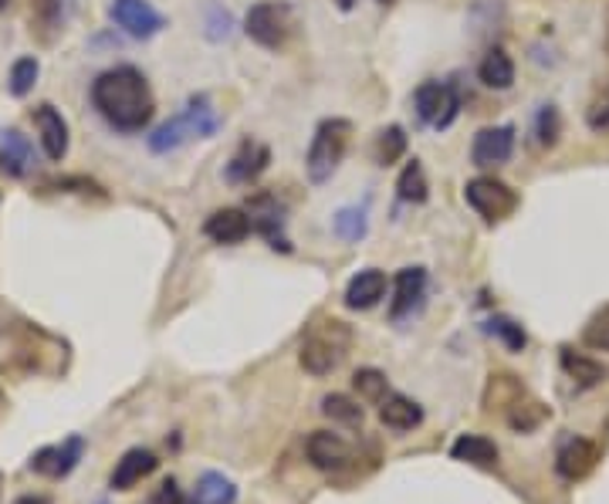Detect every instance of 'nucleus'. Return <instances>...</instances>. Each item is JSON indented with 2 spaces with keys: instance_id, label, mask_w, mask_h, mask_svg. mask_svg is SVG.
Masks as SVG:
<instances>
[{
  "instance_id": "bb28decb",
  "label": "nucleus",
  "mask_w": 609,
  "mask_h": 504,
  "mask_svg": "<svg viewBox=\"0 0 609 504\" xmlns=\"http://www.w3.org/2000/svg\"><path fill=\"white\" fill-rule=\"evenodd\" d=\"M396 197L403 204H427L430 197V183H427V169L420 160H410L403 166L399 179H396Z\"/></svg>"
},
{
  "instance_id": "f03ea898",
  "label": "nucleus",
  "mask_w": 609,
  "mask_h": 504,
  "mask_svg": "<svg viewBox=\"0 0 609 504\" xmlns=\"http://www.w3.org/2000/svg\"><path fill=\"white\" fill-rule=\"evenodd\" d=\"M48 356L64 359V342H58L34 322H18L0 315V366L28 372H58V366L48 362Z\"/></svg>"
},
{
  "instance_id": "f8f14e48",
  "label": "nucleus",
  "mask_w": 609,
  "mask_h": 504,
  "mask_svg": "<svg viewBox=\"0 0 609 504\" xmlns=\"http://www.w3.org/2000/svg\"><path fill=\"white\" fill-rule=\"evenodd\" d=\"M82 454H85V440L75 433V436H68L64 444H54V448H41L34 457H31V471L34 474H41V477H51V481H61V477H68L75 467H79V461H82Z\"/></svg>"
},
{
  "instance_id": "c85d7f7f",
  "label": "nucleus",
  "mask_w": 609,
  "mask_h": 504,
  "mask_svg": "<svg viewBox=\"0 0 609 504\" xmlns=\"http://www.w3.org/2000/svg\"><path fill=\"white\" fill-rule=\"evenodd\" d=\"M28 8H31V31L51 44L54 34L61 31V0H28Z\"/></svg>"
},
{
  "instance_id": "aec40b11",
  "label": "nucleus",
  "mask_w": 609,
  "mask_h": 504,
  "mask_svg": "<svg viewBox=\"0 0 609 504\" xmlns=\"http://www.w3.org/2000/svg\"><path fill=\"white\" fill-rule=\"evenodd\" d=\"M251 217L247 210L241 207H224V210H214L207 217V224H203V234H207L214 244H241L251 237Z\"/></svg>"
},
{
  "instance_id": "423d86ee",
  "label": "nucleus",
  "mask_w": 609,
  "mask_h": 504,
  "mask_svg": "<svg viewBox=\"0 0 609 504\" xmlns=\"http://www.w3.org/2000/svg\"><path fill=\"white\" fill-rule=\"evenodd\" d=\"M244 34L267 51H282L295 34V11L285 0H261L244 14Z\"/></svg>"
},
{
  "instance_id": "b1692460",
  "label": "nucleus",
  "mask_w": 609,
  "mask_h": 504,
  "mask_svg": "<svg viewBox=\"0 0 609 504\" xmlns=\"http://www.w3.org/2000/svg\"><path fill=\"white\" fill-rule=\"evenodd\" d=\"M190 504H237V484L221 471H203L193 484Z\"/></svg>"
},
{
  "instance_id": "79ce46f5",
  "label": "nucleus",
  "mask_w": 609,
  "mask_h": 504,
  "mask_svg": "<svg viewBox=\"0 0 609 504\" xmlns=\"http://www.w3.org/2000/svg\"><path fill=\"white\" fill-rule=\"evenodd\" d=\"M356 4H359V0H335V8H338V11H346V14H349Z\"/></svg>"
},
{
  "instance_id": "e433bc0d",
  "label": "nucleus",
  "mask_w": 609,
  "mask_h": 504,
  "mask_svg": "<svg viewBox=\"0 0 609 504\" xmlns=\"http://www.w3.org/2000/svg\"><path fill=\"white\" fill-rule=\"evenodd\" d=\"M546 416H549V410L541 407V403H521V400H518V403L511 407V413H508V423H511V430H521V433H525V430H535Z\"/></svg>"
},
{
  "instance_id": "0eeeda50",
  "label": "nucleus",
  "mask_w": 609,
  "mask_h": 504,
  "mask_svg": "<svg viewBox=\"0 0 609 504\" xmlns=\"http://www.w3.org/2000/svg\"><path fill=\"white\" fill-rule=\"evenodd\" d=\"M464 200H467V207L474 214L485 217L488 224L508 220L518 210V204H521V197L498 176H474V179H467L464 183Z\"/></svg>"
},
{
  "instance_id": "f257e3e1",
  "label": "nucleus",
  "mask_w": 609,
  "mask_h": 504,
  "mask_svg": "<svg viewBox=\"0 0 609 504\" xmlns=\"http://www.w3.org/2000/svg\"><path fill=\"white\" fill-rule=\"evenodd\" d=\"M92 105L109 122V130L125 133V136L143 133L146 125L153 122V112H156L153 89H150L146 75L135 65L105 69L92 82Z\"/></svg>"
},
{
  "instance_id": "9b49d317",
  "label": "nucleus",
  "mask_w": 609,
  "mask_h": 504,
  "mask_svg": "<svg viewBox=\"0 0 609 504\" xmlns=\"http://www.w3.org/2000/svg\"><path fill=\"white\" fill-rule=\"evenodd\" d=\"M515 125L505 122V125H488V130H481L478 136H474L470 143V163L481 166V169H491V166H501L511 160L515 153Z\"/></svg>"
},
{
  "instance_id": "4c0bfd02",
  "label": "nucleus",
  "mask_w": 609,
  "mask_h": 504,
  "mask_svg": "<svg viewBox=\"0 0 609 504\" xmlns=\"http://www.w3.org/2000/svg\"><path fill=\"white\" fill-rule=\"evenodd\" d=\"M586 125L592 133H606L609 130V82L599 89V95L589 102V109H586Z\"/></svg>"
},
{
  "instance_id": "7c9ffc66",
  "label": "nucleus",
  "mask_w": 609,
  "mask_h": 504,
  "mask_svg": "<svg viewBox=\"0 0 609 504\" xmlns=\"http://www.w3.org/2000/svg\"><path fill=\"white\" fill-rule=\"evenodd\" d=\"M38 75H41V61H38L34 54L18 58L14 65H11V75H8V92H11L14 99L31 95L34 85H38Z\"/></svg>"
},
{
  "instance_id": "2f4dec72",
  "label": "nucleus",
  "mask_w": 609,
  "mask_h": 504,
  "mask_svg": "<svg viewBox=\"0 0 609 504\" xmlns=\"http://www.w3.org/2000/svg\"><path fill=\"white\" fill-rule=\"evenodd\" d=\"M322 413L332 423H343V426H363V416H366L363 407L353 397H346V393H328L322 400Z\"/></svg>"
},
{
  "instance_id": "ddd939ff",
  "label": "nucleus",
  "mask_w": 609,
  "mask_h": 504,
  "mask_svg": "<svg viewBox=\"0 0 609 504\" xmlns=\"http://www.w3.org/2000/svg\"><path fill=\"white\" fill-rule=\"evenodd\" d=\"M34 130H38V140H41V150L51 163H61L68 156V146H72V136H68V119L51 105V102H41L34 112Z\"/></svg>"
},
{
  "instance_id": "412c9836",
  "label": "nucleus",
  "mask_w": 609,
  "mask_h": 504,
  "mask_svg": "<svg viewBox=\"0 0 609 504\" xmlns=\"http://www.w3.org/2000/svg\"><path fill=\"white\" fill-rule=\"evenodd\" d=\"M386 295V275L379 268H366L359 275H353V281L346 285V305L353 311H369L383 301Z\"/></svg>"
},
{
  "instance_id": "dca6fc26",
  "label": "nucleus",
  "mask_w": 609,
  "mask_h": 504,
  "mask_svg": "<svg viewBox=\"0 0 609 504\" xmlns=\"http://www.w3.org/2000/svg\"><path fill=\"white\" fill-rule=\"evenodd\" d=\"M305 454L318 471H343L353 464V448L338 433H328V430H315L308 436Z\"/></svg>"
},
{
  "instance_id": "c756f323",
  "label": "nucleus",
  "mask_w": 609,
  "mask_h": 504,
  "mask_svg": "<svg viewBox=\"0 0 609 504\" xmlns=\"http://www.w3.org/2000/svg\"><path fill=\"white\" fill-rule=\"evenodd\" d=\"M406 146H410V140H406V130L403 125H386V130H379L376 143H373V160L379 166H393L406 156Z\"/></svg>"
},
{
  "instance_id": "4be33fe9",
  "label": "nucleus",
  "mask_w": 609,
  "mask_h": 504,
  "mask_svg": "<svg viewBox=\"0 0 609 504\" xmlns=\"http://www.w3.org/2000/svg\"><path fill=\"white\" fill-rule=\"evenodd\" d=\"M379 420L383 426L396 430V433H406V430H414L424 423V410L420 403H414L410 397H403V393H386L379 400Z\"/></svg>"
},
{
  "instance_id": "58836bf2",
  "label": "nucleus",
  "mask_w": 609,
  "mask_h": 504,
  "mask_svg": "<svg viewBox=\"0 0 609 504\" xmlns=\"http://www.w3.org/2000/svg\"><path fill=\"white\" fill-rule=\"evenodd\" d=\"M146 504H183V491H180V484L170 477V481H163V484L156 487V494H153Z\"/></svg>"
},
{
  "instance_id": "393cba45",
  "label": "nucleus",
  "mask_w": 609,
  "mask_h": 504,
  "mask_svg": "<svg viewBox=\"0 0 609 504\" xmlns=\"http://www.w3.org/2000/svg\"><path fill=\"white\" fill-rule=\"evenodd\" d=\"M478 79L485 89H495V92H505L515 85V61L505 48H491L485 58H481V65H478Z\"/></svg>"
},
{
  "instance_id": "5701e85b",
  "label": "nucleus",
  "mask_w": 609,
  "mask_h": 504,
  "mask_svg": "<svg viewBox=\"0 0 609 504\" xmlns=\"http://www.w3.org/2000/svg\"><path fill=\"white\" fill-rule=\"evenodd\" d=\"M450 457L464 461L470 467H495L498 464V444L481 433H460L450 444Z\"/></svg>"
},
{
  "instance_id": "37998d69",
  "label": "nucleus",
  "mask_w": 609,
  "mask_h": 504,
  "mask_svg": "<svg viewBox=\"0 0 609 504\" xmlns=\"http://www.w3.org/2000/svg\"><path fill=\"white\" fill-rule=\"evenodd\" d=\"M11 8V0H0V11H8Z\"/></svg>"
},
{
  "instance_id": "6ab92c4d",
  "label": "nucleus",
  "mask_w": 609,
  "mask_h": 504,
  "mask_svg": "<svg viewBox=\"0 0 609 504\" xmlns=\"http://www.w3.org/2000/svg\"><path fill=\"white\" fill-rule=\"evenodd\" d=\"M156 467H160V461H156L153 451H146V448H132V451H125V454L115 461V471H112L109 484H112V491H132L140 481H146Z\"/></svg>"
},
{
  "instance_id": "c9c22d12",
  "label": "nucleus",
  "mask_w": 609,
  "mask_h": 504,
  "mask_svg": "<svg viewBox=\"0 0 609 504\" xmlns=\"http://www.w3.org/2000/svg\"><path fill=\"white\" fill-rule=\"evenodd\" d=\"M491 336H498L511 352H521L525 346H528V336H525V329L515 322V319H508V315H495V319H491Z\"/></svg>"
},
{
  "instance_id": "39448f33",
  "label": "nucleus",
  "mask_w": 609,
  "mask_h": 504,
  "mask_svg": "<svg viewBox=\"0 0 609 504\" xmlns=\"http://www.w3.org/2000/svg\"><path fill=\"white\" fill-rule=\"evenodd\" d=\"M353 143V122L349 119H322L318 130L308 143V156H305V173L315 186L328 183L335 176V169L343 166L346 153Z\"/></svg>"
},
{
  "instance_id": "4468645a",
  "label": "nucleus",
  "mask_w": 609,
  "mask_h": 504,
  "mask_svg": "<svg viewBox=\"0 0 609 504\" xmlns=\"http://www.w3.org/2000/svg\"><path fill=\"white\" fill-rule=\"evenodd\" d=\"M599 464V448L586 436H566L556 451V471L566 481H582L596 471Z\"/></svg>"
},
{
  "instance_id": "a18cd8bd",
  "label": "nucleus",
  "mask_w": 609,
  "mask_h": 504,
  "mask_svg": "<svg viewBox=\"0 0 609 504\" xmlns=\"http://www.w3.org/2000/svg\"><path fill=\"white\" fill-rule=\"evenodd\" d=\"M0 403H4V390H0Z\"/></svg>"
},
{
  "instance_id": "9d476101",
  "label": "nucleus",
  "mask_w": 609,
  "mask_h": 504,
  "mask_svg": "<svg viewBox=\"0 0 609 504\" xmlns=\"http://www.w3.org/2000/svg\"><path fill=\"white\" fill-rule=\"evenodd\" d=\"M247 217H251V227L275 247V250H292L288 237H285V210L278 204L275 194H254L247 200Z\"/></svg>"
},
{
  "instance_id": "2eb2a0df",
  "label": "nucleus",
  "mask_w": 609,
  "mask_h": 504,
  "mask_svg": "<svg viewBox=\"0 0 609 504\" xmlns=\"http://www.w3.org/2000/svg\"><path fill=\"white\" fill-rule=\"evenodd\" d=\"M38 166L34 146L21 130H0V173L11 179H24L31 176Z\"/></svg>"
},
{
  "instance_id": "f3484780",
  "label": "nucleus",
  "mask_w": 609,
  "mask_h": 504,
  "mask_svg": "<svg viewBox=\"0 0 609 504\" xmlns=\"http://www.w3.org/2000/svg\"><path fill=\"white\" fill-rule=\"evenodd\" d=\"M427 295V271L424 268H403L393 281V305H389V319L399 322L406 315H414Z\"/></svg>"
},
{
  "instance_id": "473e14b6",
  "label": "nucleus",
  "mask_w": 609,
  "mask_h": 504,
  "mask_svg": "<svg viewBox=\"0 0 609 504\" xmlns=\"http://www.w3.org/2000/svg\"><path fill=\"white\" fill-rule=\"evenodd\" d=\"M332 230L343 237V240H363L366 230H369V214L366 207H343L335 217H332Z\"/></svg>"
},
{
  "instance_id": "cd10ccee",
  "label": "nucleus",
  "mask_w": 609,
  "mask_h": 504,
  "mask_svg": "<svg viewBox=\"0 0 609 504\" xmlns=\"http://www.w3.org/2000/svg\"><path fill=\"white\" fill-rule=\"evenodd\" d=\"M559 136H562V115H559V109L552 102L538 105V112L531 119V143L538 150H556Z\"/></svg>"
},
{
  "instance_id": "a211bd4d",
  "label": "nucleus",
  "mask_w": 609,
  "mask_h": 504,
  "mask_svg": "<svg viewBox=\"0 0 609 504\" xmlns=\"http://www.w3.org/2000/svg\"><path fill=\"white\" fill-rule=\"evenodd\" d=\"M267 163H271V150L264 143H257V140H244L237 146V153L231 156V163L224 169V179L231 186H247V183H254L267 169Z\"/></svg>"
},
{
  "instance_id": "ea45409f",
  "label": "nucleus",
  "mask_w": 609,
  "mask_h": 504,
  "mask_svg": "<svg viewBox=\"0 0 609 504\" xmlns=\"http://www.w3.org/2000/svg\"><path fill=\"white\" fill-rule=\"evenodd\" d=\"M211 38L214 41H221V38H231V28H234V21H231V14L227 11H221V8H211Z\"/></svg>"
},
{
  "instance_id": "7ed1b4c3",
  "label": "nucleus",
  "mask_w": 609,
  "mask_h": 504,
  "mask_svg": "<svg viewBox=\"0 0 609 504\" xmlns=\"http://www.w3.org/2000/svg\"><path fill=\"white\" fill-rule=\"evenodd\" d=\"M221 130V112L214 109L211 95H193L183 112H176L173 119H166L163 125H156L150 136V150L156 156L176 153L193 140H211Z\"/></svg>"
},
{
  "instance_id": "6e6552de",
  "label": "nucleus",
  "mask_w": 609,
  "mask_h": 504,
  "mask_svg": "<svg viewBox=\"0 0 609 504\" xmlns=\"http://www.w3.org/2000/svg\"><path fill=\"white\" fill-rule=\"evenodd\" d=\"M414 105H417V115L424 119V125L444 133V130H450L460 112V92L454 82H424L414 92Z\"/></svg>"
},
{
  "instance_id": "a19ab883",
  "label": "nucleus",
  "mask_w": 609,
  "mask_h": 504,
  "mask_svg": "<svg viewBox=\"0 0 609 504\" xmlns=\"http://www.w3.org/2000/svg\"><path fill=\"white\" fill-rule=\"evenodd\" d=\"M14 504H51V501H48L44 494H21Z\"/></svg>"
},
{
  "instance_id": "20e7f679",
  "label": "nucleus",
  "mask_w": 609,
  "mask_h": 504,
  "mask_svg": "<svg viewBox=\"0 0 609 504\" xmlns=\"http://www.w3.org/2000/svg\"><path fill=\"white\" fill-rule=\"evenodd\" d=\"M353 349V329L338 319H318L308 326V332L302 336V352L298 362L305 372L312 376H328L343 366V359Z\"/></svg>"
},
{
  "instance_id": "a878e982",
  "label": "nucleus",
  "mask_w": 609,
  "mask_h": 504,
  "mask_svg": "<svg viewBox=\"0 0 609 504\" xmlns=\"http://www.w3.org/2000/svg\"><path fill=\"white\" fill-rule=\"evenodd\" d=\"M562 369H566V376L576 383V387H582V390H589V387H599L602 380H606V369L596 362V359H589V356H582V352H576V349H562Z\"/></svg>"
},
{
  "instance_id": "72a5a7b5",
  "label": "nucleus",
  "mask_w": 609,
  "mask_h": 504,
  "mask_svg": "<svg viewBox=\"0 0 609 504\" xmlns=\"http://www.w3.org/2000/svg\"><path fill=\"white\" fill-rule=\"evenodd\" d=\"M582 346L592 352H609V305L599 308L582 329Z\"/></svg>"
},
{
  "instance_id": "c03bdc74",
  "label": "nucleus",
  "mask_w": 609,
  "mask_h": 504,
  "mask_svg": "<svg viewBox=\"0 0 609 504\" xmlns=\"http://www.w3.org/2000/svg\"><path fill=\"white\" fill-rule=\"evenodd\" d=\"M379 4H396V0H379Z\"/></svg>"
},
{
  "instance_id": "f704fd0d",
  "label": "nucleus",
  "mask_w": 609,
  "mask_h": 504,
  "mask_svg": "<svg viewBox=\"0 0 609 504\" xmlns=\"http://www.w3.org/2000/svg\"><path fill=\"white\" fill-rule=\"evenodd\" d=\"M353 387H356V393H359L363 400H376V403L389 393L386 376H383L379 369H373V366H366V369H359V372L353 376Z\"/></svg>"
},
{
  "instance_id": "1a4fd4ad",
  "label": "nucleus",
  "mask_w": 609,
  "mask_h": 504,
  "mask_svg": "<svg viewBox=\"0 0 609 504\" xmlns=\"http://www.w3.org/2000/svg\"><path fill=\"white\" fill-rule=\"evenodd\" d=\"M109 18L119 31H125L135 41H150L166 28V18L150 4V0H112Z\"/></svg>"
}]
</instances>
